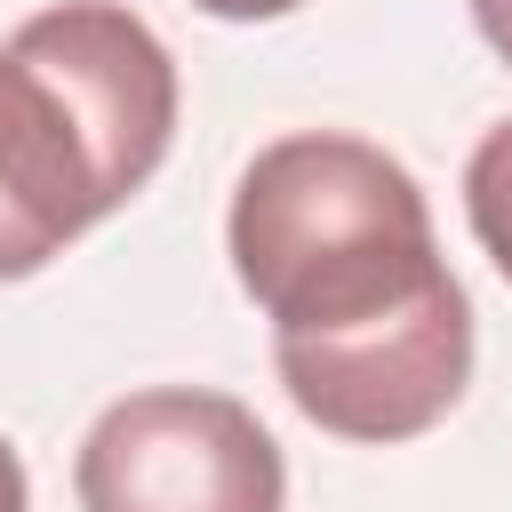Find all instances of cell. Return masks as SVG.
I'll return each mask as SVG.
<instances>
[{
  "instance_id": "cell-1",
  "label": "cell",
  "mask_w": 512,
  "mask_h": 512,
  "mask_svg": "<svg viewBox=\"0 0 512 512\" xmlns=\"http://www.w3.org/2000/svg\"><path fill=\"white\" fill-rule=\"evenodd\" d=\"M176 136V56L120 0H64L0 48V280L128 208Z\"/></svg>"
},
{
  "instance_id": "cell-2",
  "label": "cell",
  "mask_w": 512,
  "mask_h": 512,
  "mask_svg": "<svg viewBox=\"0 0 512 512\" xmlns=\"http://www.w3.org/2000/svg\"><path fill=\"white\" fill-rule=\"evenodd\" d=\"M224 248L272 320V352L384 328L456 280L416 176L384 144L336 128L280 136L240 168Z\"/></svg>"
},
{
  "instance_id": "cell-3",
  "label": "cell",
  "mask_w": 512,
  "mask_h": 512,
  "mask_svg": "<svg viewBox=\"0 0 512 512\" xmlns=\"http://www.w3.org/2000/svg\"><path fill=\"white\" fill-rule=\"evenodd\" d=\"M72 488L80 512H280L288 464L248 400L152 384L88 424Z\"/></svg>"
},
{
  "instance_id": "cell-4",
  "label": "cell",
  "mask_w": 512,
  "mask_h": 512,
  "mask_svg": "<svg viewBox=\"0 0 512 512\" xmlns=\"http://www.w3.org/2000/svg\"><path fill=\"white\" fill-rule=\"evenodd\" d=\"M288 400L336 432V440H368V448H392V440H416L432 432L464 384H472V296L448 280L440 296H424L416 312L384 320V328H360V336H336V344H296V352H272Z\"/></svg>"
},
{
  "instance_id": "cell-5",
  "label": "cell",
  "mask_w": 512,
  "mask_h": 512,
  "mask_svg": "<svg viewBox=\"0 0 512 512\" xmlns=\"http://www.w3.org/2000/svg\"><path fill=\"white\" fill-rule=\"evenodd\" d=\"M464 216H472V240L488 248V264L512 280V120H496L472 160H464Z\"/></svg>"
},
{
  "instance_id": "cell-6",
  "label": "cell",
  "mask_w": 512,
  "mask_h": 512,
  "mask_svg": "<svg viewBox=\"0 0 512 512\" xmlns=\"http://www.w3.org/2000/svg\"><path fill=\"white\" fill-rule=\"evenodd\" d=\"M472 24H480V40L512 64V0H472Z\"/></svg>"
},
{
  "instance_id": "cell-7",
  "label": "cell",
  "mask_w": 512,
  "mask_h": 512,
  "mask_svg": "<svg viewBox=\"0 0 512 512\" xmlns=\"http://www.w3.org/2000/svg\"><path fill=\"white\" fill-rule=\"evenodd\" d=\"M192 8H208V16H224V24H264V16H288V8H304V0H192Z\"/></svg>"
},
{
  "instance_id": "cell-8",
  "label": "cell",
  "mask_w": 512,
  "mask_h": 512,
  "mask_svg": "<svg viewBox=\"0 0 512 512\" xmlns=\"http://www.w3.org/2000/svg\"><path fill=\"white\" fill-rule=\"evenodd\" d=\"M0 512H32V488H24V464L8 440H0Z\"/></svg>"
}]
</instances>
